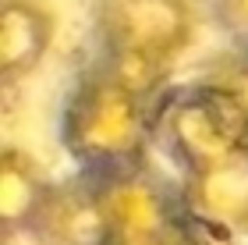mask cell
Returning <instances> with one entry per match:
<instances>
[{"label":"cell","mask_w":248,"mask_h":245,"mask_svg":"<svg viewBox=\"0 0 248 245\" xmlns=\"http://www.w3.org/2000/svg\"><path fill=\"white\" fill-rule=\"evenodd\" d=\"M160 96L128 82L103 57L78 71L61 107V146L78 174L110 178L149 163Z\"/></svg>","instance_id":"6da1fadb"},{"label":"cell","mask_w":248,"mask_h":245,"mask_svg":"<svg viewBox=\"0 0 248 245\" xmlns=\"http://www.w3.org/2000/svg\"><path fill=\"white\" fill-rule=\"evenodd\" d=\"M99 57L145 89L163 96V82L199 36L195 0H93Z\"/></svg>","instance_id":"7a4b0ae2"},{"label":"cell","mask_w":248,"mask_h":245,"mask_svg":"<svg viewBox=\"0 0 248 245\" xmlns=\"http://www.w3.org/2000/svg\"><path fill=\"white\" fill-rule=\"evenodd\" d=\"M156 135L167 142L181 174L241 153L248 149V93L234 79L170 89L160 96Z\"/></svg>","instance_id":"3957f363"},{"label":"cell","mask_w":248,"mask_h":245,"mask_svg":"<svg viewBox=\"0 0 248 245\" xmlns=\"http://www.w3.org/2000/svg\"><path fill=\"white\" fill-rule=\"evenodd\" d=\"M96 185H99V199H103V213L110 228L107 245L160 242V238L181 235L188 228L177 188H170L160 174H153L149 163L110 178H96Z\"/></svg>","instance_id":"277c9868"},{"label":"cell","mask_w":248,"mask_h":245,"mask_svg":"<svg viewBox=\"0 0 248 245\" xmlns=\"http://www.w3.org/2000/svg\"><path fill=\"white\" fill-rule=\"evenodd\" d=\"M181 210L191 228L217 238H248V149L181 174Z\"/></svg>","instance_id":"5b68a950"},{"label":"cell","mask_w":248,"mask_h":245,"mask_svg":"<svg viewBox=\"0 0 248 245\" xmlns=\"http://www.w3.org/2000/svg\"><path fill=\"white\" fill-rule=\"evenodd\" d=\"M29 238L36 245H107L110 228L96 178L71 174L53 185Z\"/></svg>","instance_id":"8992f818"},{"label":"cell","mask_w":248,"mask_h":245,"mask_svg":"<svg viewBox=\"0 0 248 245\" xmlns=\"http://www.w3.org/2000/svg\"><path fill=\"white\" fill-rule=\"evenodd\" d=\"M61 32L46 0H0V82L18 85L39 71Z\"/></svg>","instance_id":"52a82bcc"},{"label":"cell","mask_w":248,"mask_h":245,"mask_svg":"<svg viewBox=\"0 0 248 245\" xmlns=\"http://www.w3.org/2000/svg\"><path fill=\"white\" fill-rule=\"evenodd\" d=\"M53 185L57 181L36 153H29L25 146H4L0 153V224L7 238L32 235Z\"/></svg>","instance_id":"ba28073f"},{"label":"cell","mask_w":248,"mask_h":245,"mask_svg":"<svg viewBox=\"0 0 248 245\" xmlns=\"http://www.w3.org/2000/svg\"><path fill=\"white\" fill-rule=\"evenodd\" d=\"M213 15L223 32L248 43V0H213Z\"/></svg>","instance_id":"9c48e42d"},{"label":"cell","mask_w":248,"mask_h":245,"mask_svg":"<svg viewBox=\"0 0 248 245\" xmlns=\"http://www.w3.org/2000/svg\"><path fill=\"white\" fill-rule=\"evenodd\" d=\"M185 245H231V242H227V238H217V235H209V231L188 228V235H185Z\"/></svg>","instance_id":"30bf717a"},{"label":"cell","mask_w":248,"mask_h":245,"mask_svg":"<svg viewBox=\"0 0 248 245\" xmlns=\"http://www.w3.org/2000/svg\"><path fill=\"white\" fill-rule=\"evenodd\" d=\"M234 82H238V85L245 89V93H248V53H245V61H241V68H238V79H234Z\"/></svg>","instance_id":"8fae6325"}]
</instances>
